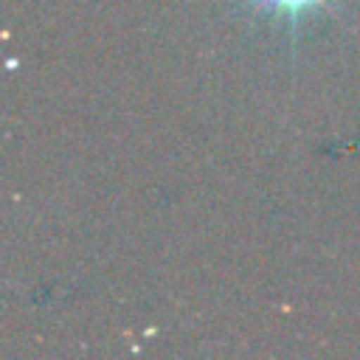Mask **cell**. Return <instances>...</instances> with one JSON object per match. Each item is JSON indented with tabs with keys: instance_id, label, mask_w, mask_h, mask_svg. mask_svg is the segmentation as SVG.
<instances>
[{
	"instance_id": "cell-1",
	"label": "cell",
	"mask_w": 360,
	"mask_h": 360,
	"mask_svg": "<svg viewBox=\"0 0 360 360\" xmlns=\"http://www.w3.org/2000/svg\"><path fill=\"white\" fill-rule=\"evenodd\" d=\"M323 0H253L256 8H267L276 14H284L287 20H298V14H304L312 6H321Z\"/></svg>"
}]
</instances>
